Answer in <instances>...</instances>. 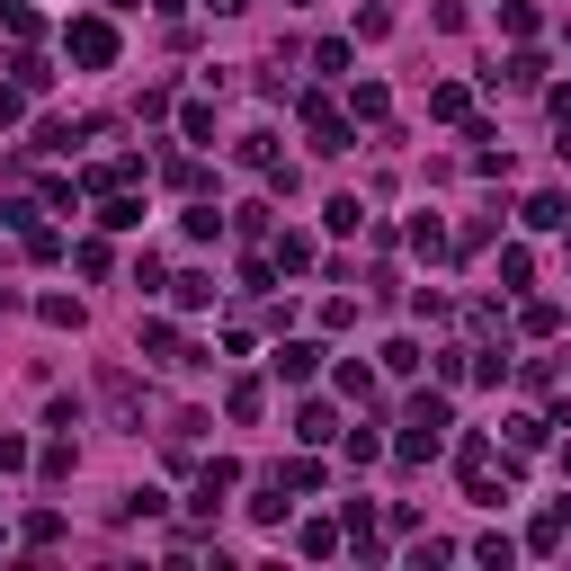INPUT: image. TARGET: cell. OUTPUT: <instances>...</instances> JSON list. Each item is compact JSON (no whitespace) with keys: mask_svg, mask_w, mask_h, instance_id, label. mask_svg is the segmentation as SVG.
<instances>
[{"mask_svg":"<svg viewBox=\"0 0 571 571\" xmlns=\"http://www.w3.org/2000/svg\"><path fill=\"white\" fill-rule=\"evenodd\" d=\"M170 304H179V313H205V304H214V277H205V268L170 277Z\"/></svg>","mask_w":571,"mask_h":571,"instance_id":"14","label":"cell"},{"mask_svg":"<svg viewBox=\"0 0 571 571\" xmlns=\"http://www.w3.org/2000/svg\"><path fill=\"white\" fill-rule=\"evenodd\" d=\"M500 428H510V447L527 456V447H545V428H553V419H536V411H518V419H500Z\"/></svg>","mask_w":571,"mask_h":571,"instance_id":"22","label":"cell"},{"mask_svg":"<svg viewBox=\"0 0 571 571\" xmlns=\"http://www.w3.org/2000/svg\"><path fill=\"white\" fill-rule=\"evenodd\" d=\"M500 286H518V295H527V286H536V250H518V242L500 250Z\"/></svg>","mask_w":571,"mask_h":571,"instance_id":"16","label":"cell"},{"mask_svg":"<svg viewBox=\"0 0 571 571\" xmlns=\"http://www.w3.org/2000/svg\"><path fill=\"white\" fill-rule=\"evenodd\" d=\"M179 134H188V143H214V108L188 99V108H179Z\"/></svg>","mask_w":571,"mask_h":571,"instance_id":"23","label":"cell"},{"mask_svg":"<svg viewBox=\"0 0 571 571\" xmlns=\"http://www.w3.org/2000/svg\"><path fill=\"white\" fill-rule=\"evenodd\" d=\"M19 242H27V259H63V233H54V224H27Z\"/></svg>","mask_w":571,"mask_h":571,"instance_id":"28","label":"cell"},{"mask_svg":"<svg viewBox=\"0 0 571 571\" xmlns=\"http://www.w3.org/2000/svg\"><path fill=\"white\" fill-rule=\"evenodd\" d=\"M71 464H81V456H71V438H54V447H45V456H36V473H45V482H63V473H71Z\"/></svg>","mask_w":571,"mask_h":571,"instance_id":"27","label":"cell"},{"mask_svg":"<svg viewBox=\"0 0 571 571\" xmlns=\"http://www.w3.org/2000/svg\"><path fill=\"white\" fill-rule=\"evenodd\" d=\"M295 438H304V447H331V438H339V411H331V402H304V411H295Z\"/></svg>","mask_w":571,"mask_h":571,"instance_id":"11","label":"cell"},{"mask_svg":"<svg viewBox=\"0 0 571 571\" xmlns=\"http://www.w3.org/2000/svg\"><path fill=\"white\" fill-rule=\"evenodd\" d=\"M36 313H45V322H54V331H81V304H71V295H45V304H36Z\"/></svg>","mask_w":571,"mask_h":571,"instance_id":"37","label":"cell"},{"mask_svg":"<svg viewBox=\"0 0 571 571\" xmlns=\"http://www.w3.org/2000/svg\"><path fill=\"white\" fill-rule=\"evenodd\" d=\"M384 108H393V90H384V81H348V116H367V125H384Z\"/></svg>","mask_w":571,"mask_h":571,"instance_id":"15","label":"cell"},{"mask_svg":"<svg viewBox=\"0 0 571 571\" xmlns=\"http://www.w3.org/2000/svg\"><path fill=\"white\" fill-rule=\"evenodd\" d=\"M134 224H143V197L134 188H108L99 197V233H134Z\"/></svg>","mask_w":571,"mask_h":571,"instance_id":"6","label":"cell"},{"mask_svg":"<svg viewBox=\"0 0 571 571\" xmlns=\"http://www.w3.org/2000/svg\"><path fill=\"white\" fill-rule=\"evenodd\" d=\"M19 116H27V90H19V81H10V90H0V134H10V125H19Z\"/></svg>","mask_w":571,"mask_h":571,"instance_id":"39","label":"cell"},{"mask_svg":"<svg viewBox=\"0 0 571 571\" xmlns=\"http://www.w3.org/2000/svg\"><path fill=\"white\" fill-rule=\"evenodd\" d=\"M295 545L322 562V553H339V527H331V518H313V527H295Z\"/></svg>","mask_w":571,"mask_h":571,"instance_id":"24","label":"cell"},{"mask_svg":"<svg viewBox=\"0 0 571 571\" xmlns=\"http://www.w3.org/2000/svg\"><path fill=\"white\" fill-rule=\"evenodd\" d=\"M45 428H63V438H71V428H81V402H71V393H54V402H45Z\"/></svg>","mask_w":571,"mask_h":571,"instance_id":"36","label":"cell"},{"mask_svg":"<svg viewBox=\"0 0 571 571\" xmlns=\"http://www.w3.org/2000/svg\"><path fill=\"white\" fill-rule=\"evenodd\" d=\"M428 116H438V125H464V116H473V90H464V81H438V90H428Z\"/></svg>","mask_w":571,"mask_h":571,"instance_id":"12","label":"cell"},{"mask_svg":"<svg viewBox=\"0 0 571 571\" xmlns=\"http://www.w3.org/2000/svg\"><path fill=\"white\" fill-rule=\"evenodd\" d=\"M286 10H304V0H286Z\"/></svg>","mask_w":571,"mask_h":571,"instance_id":"46","label":"cell"},{"mask_svg":"<svg viewBox=\"0 0 571 571\" xmlns=\"http://www.w3.org/2000/svg\"><path fill=\"white\" fill-rule=\"evenodd\" d=\"M553 464H562V482H571V438H562V447H553Z\"/></svg>","mask_w":571,"mask_h":571,"instance_id":"42","label":"cell"},{"mask_svg":"<svg viewBox=\"0 0 571 571\" xmlns=\"http://www.w3.org/2000/svg\"><path fill=\"white\" fill-rule=\"evenodd\" d=\"M482 81H491V90H545V54H536V45H518L500 71H482Z\"/></svg>","mask_w":571,"mask_h":571,"instance_id":"5","label":"cell"},{"mask_svg":"<svg viewBox=\"0 0 571 571\" xmlns=\"http://www.w3.org/2000/svg\"><path fill=\"white\" fill-rule=\"evenodd\" d=\"M224 411H233V419L250 428V419L268 411V384H259V376H233V384H224Z\"/></svg>","mask_w":571,"mask_h":571,"instance_id":"8","label":"cell"},{"mask_svg":"<svg viewBox=\"0 0 571 571\" xmlns=\"http://www.w3.org/2000/svg\"><path fill=\"white\" fill-rule=\"evenodd\" d=\"M322 224H331V233H367V205H357V197H331Z\"/></svg>","mask_w":571,"mask_h":571,"instance_id":"18","label":"cell"},{"mask_svg":"<svg viewBox=\"0 0 571 571\" xmlns=\"http://www.w3.org/2000/svg\"><path fill=\"white\" fill-rule=\"evenodd\" d=\"M562 250H571V224H562Z\"/></svg>","mask_w":571,"mask_h":571,"instance_id":"45","label":"cell"},{"mask_svg":"<svg viewBox=\"0 0 571 571\" xmlns=\"http://www.w3.org/2000/svg\"><path fill=\"white\" fill-rule=\"evenodd\" d=\"M545 108H553V116H562V125H571V90H545Z\"/></svg>","mask_w":571,"mask_h":571,"instance_id":"40","label":"cell"},{"mask_svg":"<svg viewBox=\"0 0 571 571\" xmlns=\"http://www.w3.org/2000/svg\"><path fill=\"white\" fill-rule=\"evenodd\" d=\"M277 482H286V491H322V464H313V456H295V464H277Z\"/></svg>","mask_w":571,"mask_h":571,"instance_id":"26","label":"cell"},{"mask_svg":"<svg viewBox=\"0 0 571 571\" xmlns=\"http://www.w3.org/2000/svg\"><path fill=\"white\" fill-rule=\"evenodd\" d=\"M10 81H19L27 99H36V90H54V63H45L36 45H19V54H10Z\"/></svg>","mask_w":571,"mask_h":571,"instance_id":"10","label":"cell"},{"mask_svg":"<svg viewBox=\"0 0 571 571\" xmlns=\"http://www.w3.org/2000/svg\"><path fill=\"white\" fill-rule=\"evenodd\" d=\"M81 134H90V125H71V116H45V125H36V143H45V153H71Z\"/></svg>","mask_w":571,"mask_h":571,"instance_id":"21","label":"cell"},{"mask_svg":"<svg viewBox=\"0 0 571 571\" xmlns=\"http://www.w3.org/2000/svg\"><path fill=\"white\" fill-rule=\"evenodd\" d=\"M63 54L81 63V71H108V63H116V27H108V19H71V27H63Z\"/></svg>","mask_w":571,"mask_h":571,"instance_id":"2","label":"cell"},{"mask_svg":"<svg viewBox=\"0 0 571 571\" xmlns=\"http://www.w3.org/2000/svg\"><path fill=\"white\" fill-rule=\"evenodd\" d=\"M268 259H277L286 277H304V268H313L322 250H313V233H268Z\"/></svg>","mask_w":571,"mask_h":571,"instance_id":"7","label":"cell"},{"mask_svg":"<svg viewBox=\"0 0 571 571\" xmlns=\"http://www.w3.org/2000/svg\"><path fill=\"white\" fill-rule=\"evenodd\" d=\"M268 376H277V384H313V376H322V348H313V339H286V348L268 357Z\"/></svg>","mask_w":571,"mask_h":571,"instance_id":"4","label":"cell"},{"mask_svg":"<svg viewBox=\"0 0 571 571\" xmlns=\"http://www.w3.org/2000/svg\"><path fill=\"white\" fill-rule=\"evenodd\" d=\"M500 36L527 45V36H536V0H500Z\"/></svg>","mask_w":571,"mask_h":571,"instance_id":"19","label":"cell"},{"mask_svg":"<svg viewBox=\"0 0 571 571\" xmlns=\"http://www.w3.org/2000/svg\"><path fill=\"white\" fill-rule=\"evenodd\" d=\"M428 367H438V384H464V376H473V348H438Z\"/></svg>","mask_w":571,"mask_h":571,"instance_id":"25","label":"cell"},{"mask_svg":"<svg viewBox=\"0 0 571 571\" xmlns=\"http://www.w3.org/2000/svg\"><path fill=\"white\" fill-rule=\"evenodd\" d=\"M36 456H27V438H19V428H0V473H27Z\"/></svg>","mask_w":571,"mask_h":571,"instance_id":"33","label":"cell"},{"mask_svg":"<svg viewBox=\"0 0 571 571\" xmlns=\"http://www.w3.org/2000/svg\"><path fill=\"white\" fill-rule=\"evenodd\" d=\"M0 313H19V286H0Z\"/></svg>","mask_w":571,"mask_h":571,"instance_id":"43","label":"cell"},{"mask_svg":"<svg viewBox=\"0 0 571 571\" xmlns=\"http://www.w3.org/2000/svg\"><path fill=\"white\" fill-rule=\"evenodd\" d=\"M233 161H242V170H259L268 188H286V197H295V161L277 153V134H242V143H233Z\"/></svg>","mask_w":571,"mask_h":571,"instance_id":"3","label":"cell"},{"mask_svg":"<svg viewBox=\"0 0 571 571\" xmlns=\"http://www.w3.org/2000/svg\"><path fill=\"white\" fill-rule=\"evenodd\" d=\"M419 367H428L419 339H384V376H419Z\"/></svg>","mask_w":571,"mask_h":571,"instance_id":"17","label":"cell"},{"mask_svg":"<svg viewBox=\"0 0 571 571\" xmlns=\"http://www.w3.org/2000/svg\"><path fill=\"white\" fill-rule=\"evenodd\" d=\"M339 447H348V464H376V456H384V438H376V428H348Z\"/></svg>","mask_w":571,"mask_h":571,"instance_id":"32","label":"cell"},{"mask_svg":"<svg viewBox=\"0 0 571 571\" xmlns=\"http://www.w3.org/2000/svg\"><path fill=\"white\" fill-rule=\"evenodd\" d=\"M411 250H419V259H438V250H447V233H438V214H419V224H411Z\"/></svg>","mask_w":571,"mask_h":571,"instance_id":"31","label":"cell"},{"mask_svg":"<svg viewBox=\"0 0 571 571\" xmlns=\"http://www.w3.org/2000/svg\"><path fill=\"white\" fill-rule=\"evenodd\" d=\"M27 545H63V510H36L27 518Z\"/></svg>","mask_w":571,"mask_h":571,"instance_id":"38","label":"cell"},{"mask_svg":"<svg viewBox=\"0 0 571 571\" xmlns=\"http://www.w3.org/2000/svg\"><path fill=\"white\" fill-rule=\"evenodd\" d=\"M438 447H447V393H419L411 419H402V438H393V456H402V464H428Z\"/></svg>","mask_w":571,"mask_h":571,"instance_id":"1","label":"cell"},{"mask_svg":"<svg viewBox=\"0 0 571 571\" xmlns=\"http://www.w3.org/2000/svg\"><path fill=\"white\" fill-rule=\"evenodd\" d=\"M562 45H571V19H562Z\"/></svg>","mask_w":571,"mask_h":571,"instance_id":"44","label":"cell"},{"mask_svg":"<svg viewBox=\"0 0 571 571\" xmlns=\"http://www.w3.org/2000/svg\"><path fill=\"white\" fill-rule=\"evenodd\" d=\"M286 510H295V500H286V482H268V491L250 500V518H259V527H286Z\"/></svg>","mask_w":571,"mask_h":571,"instance_id":"20","label":"cell"},{"mask_svg":"<svg viewBox=\"0 0 571 571\" xmlns=\"http://www.w3.org/2000/svg\"><path fill=\"white\" fill-rule=\"evenodd\" d=\"M411 313H419V322H456V304L438 295V286H419V295H411Z\"/></svg>","mask_w":571,"mask_h":571,"instance_id":"34","label":"cell"},{"mask_svg":"<svg viewBox=\"0 0 571 571\" xmlns=\"http://www.w3.org/2000/svg\"><path fill=\"white\" fill-rule=\"evenodd\" d=\"M518 224H527V233H562V224H571V197H553V188H545V197H527Z\"/></svg>","mask_w":571,"mask_h":571,"instance_id":"9","label":"cell"},{"mask_svg":"<svg viewBox=\"0 0 571 571\" xmlns=\"http://www.w3.org/2000/svg\"><path fill=\"white\" fill-rule=\"evenodd\" d=\"M205 10H214V19H242V10H250V0H205Z\"/></svg>","mask_w":571,"mask_h":571,"instance_id":"41","label":"cell"},{"mask_svg":"<svg viewBox=\"0 0 571 571\" xmlns=\"http://www.w3.org/2000/svg\"><path fill=\"white\" fill-rule=\"evenodd\" d=\"M562 536H571V527H562V510H545V518H536V527H527V545H536V553H553V545H562Z\"/></svg>","mask_w":571,"mask_h":571,"instance_id":"30","label":"cell"},{"mask_svg":"<svg viewBox=\"0 0 571 571\" xmlns=\"http://www.w3.org/2000/svg\"><path fill=\"white\" fill-rule=\"evenodd\" d=\"M518 322H527V339H553V331H562V304H527Z\"/></svg>","mask_w":571,"mask_h":571,"instance_id":"29","label":"cell"},{"mask_svg":"<svg viewBox=\"0 0 571 571\" xmlns=\"http://www.w3.org/2000/svg\"><path fill=\"white\" fill-rule=\"evenodd\" d=\"M339 393H348V402H376V376H367V367L348 357V367H339Z\"/></svg>","mask_w":571,"mask_h":571,"instance_id":"35","label":"cell"},{"mask_svg":"<svg viewBox=\"0 0 571 571\" xmlns=\"http://www.w3.org/2000/svg\"><path fill=\"white\" fill-rule=\"evenodd\" d=\"M456 464H464V491L491 482V438H482V428H464V438H456Z\"/></svg>","mask_w":571,"mask_h":571,"instance_id":"13","label":"cell"}]
</instances>
